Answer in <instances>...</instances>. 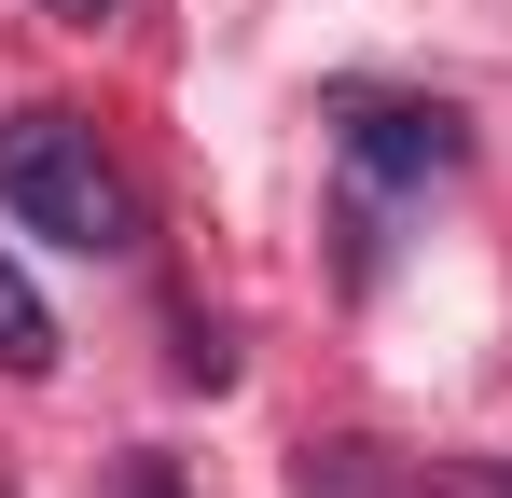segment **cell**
I'll list each match as a JSON object with an SVG mask.
<instances>
[{"mask_svg": "<svg viewBox=\"0 0 512 498\" xmlns=\"http://www.w3.org/2000/svg\"><path fill=\"white\" fill-rule=\"evenodd\" d=\"M0 222L42 249H84V263H125L139 249V180L97 153L84 111H0Z\"/></svg>", "mask_w": 512, "mask_h": 498, "instance_id": "obj_1", "label": "cell"}, {"mask_svg": "<svg viewBox=\"0 0 512 498\" xmlns=\"http://www.w3.org/2000/svg\"><path fill=\"white\" fill-rule=\"evenodd\" d=\"M429 485H443V498H512V471H499V457H443Z\"/></svg>", "mask_w": 512, "mask_h": 498, "instance_id": "obj_4", "label": "cell"}, {"mask_svg": "<svg viewBox=\"0 0 512 498\" xmlns=\"http://www.w3.org/2000/svg\"><path fill=\"white\" fill-rule=\"evenodd\" d=\"M457 111L443 97H346L333 125V166H346V236L374 263V222H388V194H416V180H457Z\"/></svg>", "mask_w": 512, "mask_h": 498, "instance_id": "obj_2", "label": "cell"}, {"mask_svg": "<svg viewBox=\"0 0 512 498\" xmlns=\"http://www.w3.org/2000/svg\"><path fill=\"white\" fill-rule=\"evenodd\" d=\"M125 498H180V471H167V457H139V471H125Z\"/></svg>", "mask_w": 512, "mask_h": 498, "instance_id": "obj_6", "label": "cell"}, {"mask_svg": "<svg viewBox=\"0 0 512 498\" xmlns=\"http://www.w3.org/2000/svg\"><path fill=\"white\" fill-rule=\"evenodd\" d=\"M0 374H56V319H42V291L0 263Z\"/></svg>", "mask_w": 512, "mask_h": 498, "instance_id": "obj_3", "label": "cell"}, {"mask_svg": "<svg viewBox=\"0 0 512 498\" xmlns=\"http://www.w3.org/2000/svg\"><path fill=\"white\" fill-rule=\"evenodd\" d=\"M56 28H111V14H139V0H42Z\"/></svg>", "mask_w": 512, "mask_h": 498, "instance_id": "obj_5", "label": "cell"}]
</instances>
